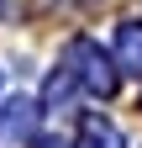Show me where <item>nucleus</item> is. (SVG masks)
<instances>
[{
	"instance_id": "1",
	"label": "nucleus",
	"mask_w": 142,
	"mask_h": 148,
	"mask_svg": "<svg viewBox=\"0 0 142 148\" xmlns=\"http://www.w3.org/2000/svg\"><path fill=\"white\" fill-rule=\"evenodd\" d=\"M63 74L74 79L79 90H90V95H116V69H111V58L90 42V37H74V42L63 48Z\"/></svg>"
},
{
	"instance_id": "2",
	"label": "nucleus",
	"mask_w": 142,
	"mask_h": 148,
	"mask_svg": "<svg viewBox=\"0 0 142 148\" xmlns=\"http://www.w3.org/2000/svg\"><path fill=\"white\" fill-rule=\"evenodd\" d=\"M37 101H26V95H16V101H5L0 106V138L5 143H16V138H32V127H37Z\"/></svg>"
},
{
	"instance_id": "3",
	"label": "nucleus",
	"mask_w": 142,
	"mask_h": 148,
	"mask_svg": "<svg viewBox=\"0 0 142 148\" xmlns=\"http://www.w3.org/2000/svg\"><path fill=\"white\" fill-rule=\"evenodd\" d=\"M79 148H126V143H121L116 122H105L100 111H90V116L79 122Z\"/></svg>"
},
{
	"instance_id": "4",
	"label": "nucleus",
	"mask_w": 142,
	"mask_h": 148,
	"mask_svg": "<svg viewBox=\"0 0 142 148\" xmlns=\"http://www.w3.org/2000/svg\"><path fill=\"white\" fill-rule=\"evenodd\" d=\"M116 64L126 74H142V21H121L116 27Z\"/></svg>"
},
{
	"instance_id": "5",
	"label": "nucleus",
	"mask_w": 142,
	"mask_h": 148,
	"mask_svg": "<svg viewBox=\"0 0 142 148\" xmlns=\"http://www.w3.org/2000/svg\"><path fill=\"white\" fill-rule=\"evenodd\" d=\"M32 148H63V143H53V138H42V143H32Z\"/></svg>"
}]
</instances>
